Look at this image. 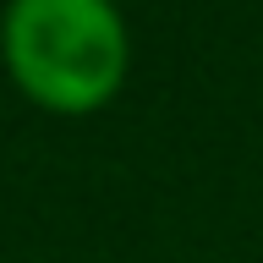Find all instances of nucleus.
Listing matches in <instances>:
<instances>
[{
	"label": "nucleus",
	"instance_id": "obj_1",
	"mask_svg": "<svg viewBox=\"0 0 263 263\" xmlns=\"http://www.w3.org/2000/svg\"><path fill=\"white\" fill-rule=\"evenodd\" d=\"M11 77L49 110H93L126 77V22L110 0H11Z\"/></svg>",
	"mask_w": 263,
	"mask_h": 263
}]
</instances>
